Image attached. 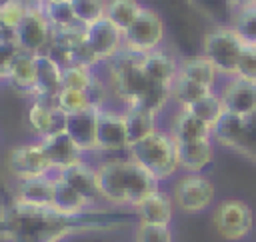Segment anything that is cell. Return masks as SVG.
Returning <instances> with one entry per match:
<instances>
[{
    "label": "cell",
    "instance_id": "obj_1",
    "mask_svg": "<svg viewBox=\"0 0 256 242\" xmlns=\"http://www.w3.org/2000/svg\"><path fill=\"white\" fill-rule=\"evenodd\" d=\"M108 220L96 216L62 214L54 208L14 202L0 214V232L10 242H60L62 238L94 228H106Z\"/></svg>",
    "mask_w": 256,
    "mask_h": 242
},
{
    "label": "cell",
    "instance_id": "obj_2",
    "mask_svg": "<svg viewBox=\"0 0 256 242\" xmlns=\"http://www.w3.org/2000/svg\"><path fill=\"white\" fill-rule=\"evenodd\" d=\"M102 200L116 206H138L158 190V180L132 158H108L96 166Z\"/></svg>",
    "mask_w": 256,
    "mask_h": 242
},
{
    "label": "cell",
    "instance_id": "obj_3",
    "mask_svg": "<svg viewBox=\"0 0 256 242\" xmlns=\"http://www.w3.org/2000/svg\"><path fill=\"white\" fill-rule=\"evenodd\" d=\"M128 158L152 174L158 182L170 178L178 168V144L170 132L156 130L154 134L128 146Z\"/></svg>",
    "mask_w": 256,
    "mask_h": 242
},
{
    "label": "cell",
    "instance_id": "obj_4",
    "mask_svg": "<svg viewBox=\"0 0 256 242\" xmlns=\"http://www.w3.org/2000/svg\"><path fill=\"white\" fill-rule=\"evenodd\" d=\"M246 44L238 38V34L228 26L214 28L204 36V56L216 66L218 74L234 76L236 66Z\"/></svg>",
    "mask_w": 256,
    "mask_h": 242
},
{
    "label": "cell",
    "instance_id": "obj_5",
    "mask_svg": "<svg viewBox=\"0 0 256 242\" xmlns=\"http://www.w3.org/2000/svg\"><path fill=\"white\" fill-rule=\"evenodd\" d=\"M122 38H124V50L134 54H148L160 48L164 40V22L156 10L142 8L140 16L122 34Z\"/></svg>",
    "mask_w": 256,
    "mask_h": 242
},
{
    "label": "cell",
    "instance_id": "obj_6",
    "mask_svg": "<svg viewBox=\"0 0 256 242\" xmlns=\"http://www.w3.org/2000/svg\"><path fill=\"white\" fill-rule=\"evenodd\" d=\"M172 200L182 212H202L214 202V184L200 172L184 174L174 184Z\"/></svg>",
    "mask_w": 256,
    "mask_h": 242
},
{
    "label": "cell",
    "instance_id": "obj_7",
    "mask_svg": "<svg viewBox=\"0 0 256 242\" xmlns=\"http://www.w3.org/2000/svg\"><path fill=\"white\" fill-rule=\"evenodd\" d=\"M52 26L46 20L42 6H32L28 8L24 20L20 22V26L14 30L16 42L20 46V50L30 52V54H42L46 52L50 40H52Z\"/></svg>",
    "mask_w": 256,
    "mask_h": 242
},
{
    "label": "cell",
    "instance_id": "obj_8",
    "mask_svg": "<svg viewBox=\"0 0 256 242\" xmlns=\"http://www.w3.org/2000/svg\"><path fill=\"white\" fill-rule=\"evenodd\" d=\"M214 224L222 238L242 240L244 236H248L254 224L252 208L242 200H224L214 212Z\"/></svg>",
    "mask_w": 256,
    "mask_h": 242
},
{
    "label": "cell",
    "instance_id": "obj_9",
    "mask_svg": "<svg viewBox=\"0 0 256 242\" xmlns=\"http://www.w3.org/2000/svg\"><path fill=\"white\" fill-rule=\"evenodd\" d=\"M8 170L18 178V182H22L30 178L48 176L52 166L40 142H36V144H24V146L12 148L8 154Z\"/></svg>",
    "mask_w": 256,
    "mask_h": 242
},
{
    "label": "cell",
    "instance_id": "obj_10",
    "mask_svg": "<svg viewBox=\"0 0 256 242\" xmlns=\"http://www.w3.org/2000/svg\"><path fill=\"white\" fill-rule=\"evenodd\" d=\"M218 94L224 102L226 112L230 114L250 118L256 112V82L252 80L230 76Z\"/></svg>",
    "mask_w": 256,
    "mask_h": 242
},
{
    "label": "cell",
    "instance_id": "obj_11",
    "mask_svg": "<svg viewBox=\"0 0 256 242\" xmlns=\"http://www.w3.org/2000/svg\"><path fill=\"white\" fill-rule=\"evenodd\" d=\"M96 144L102 152H120L128 150V134H126V120L124 114L112 112L108 108H102L98 112V124H96Z\"/></svg>",
    "mask_w": 256,
    "mask_h": 242
},
{
    "label": "cell",
    "instance_id": "obj_12",
    "mask_svg": "<svg viewBox=\"0 0 256 242\" xmlns=\"http://www.w3.org/2000/svg\"><path fill=\"white\" fill-rule=\"evenodd\" d=\"M84 40L92 48V52L98 56V60H112L122 48H124V38L122 32L110 24L106 18L90 24L84 28Z\"/></svg>",
    "mask_w": 256,
    "mask_h": 242
},
{
    "label": "cell",
    "instance_id": "obj_13",
    "mask_svg": "<svg viewBox=\"0 0 256 242\" xmlns=\"http://www.w3.org/2000/svg\"><path fill=\"white\" fill-rule=\"evenodd\" d=\"M212 136L216 138L218 144L232 148L240 154L246 152V148L254 142L252 134H250V126H248V118L244 116H236L230 112H224L222 118L212 126Z\"/></svg>",
    "mask_w": 256,
    "mask_h": 242
},
{
    "label": "cell",
    "instance_id": "obj_14",
    "mask_svg": "<svg viewBox=\"0 0 256 242\" xmlns=\"http://www.w3.org/2000/svg\"><path fill=\"white\" fill-rule=\"evenodd\" d=\"M40 146H42L52 170L60 172V170H64L72 164H78L82 160V150L74 144V140L66 132L40 138Z\"/></svg>",
    "mask_w": 256,
    "mask_h": 242
},
{
    "label": "cell",
    "instance_id": "obj_15",
    "mask_svg": "<svg viewBox=\"0 0 256 242\" xmlns=\"http://www.w3.org/2000/svg\"><path fill=\"white\" fill-rule=\"evenodd\" d=\"M100 108H88L78 114H70L66 118V134L74 140V144L82 152L98 150L96 144V124H98Z\"/></svg>",
    "mask_w": 256,
    "mask_h": 242
},
{
    "label": "cell",
    "instance_id": "obj_16",
    "mask_svg": "<svg viewBox=\"0 0 256 242\" xmlns=\"http://www.w3.org/2000/svg\"><path fill=\"white\" fill-rule=\"evenodd\" d=\"M58 176H60L68 186H72L80 196H84L90 204H94L96 200H102L100 188H98V174H96V168L90 166V164H86L84 160H80L78 164H72V166L60 170Z\"/></svg>",
    "mask_w": 256,
    "mask_h": 242
},
{
    "label": "cell",
    "instance_id": "obj_17",
    "mask_svg": "<svg viewBox=\"0 0 256 242\" xmlns=\"http://www.w3.org/2000/svg\"><path fill=\"white\" fill-rule=\"evenodd\" d=\"M142 68L144 72L156 82V84H162V86H172V82L176 80L178 76V68H180V62L166 50H152L148 54H142Z\"/></svg>",
    "mask_w": 256,
    "mask_h": 242
},
{
    "label": "cell",
    "instance_id": "obj_18",
    "mask_svg": "<svg viewBox=\"0 0 256 242\" xmlns=\"http://www.w3.org/2000/svg\"><path fill=\"white\" fill-rule=\"evenodd\" d=\"M62 72L64 68L54 62L48 54H36V80L34 94L36 96H58L62 90Z\"/></svg>",
    "mask_w": 256,
    "mask_h": 242
},
{
    "label": "cell",
    "instance_id": "obj_19",
    "mask_svg": "<svg viewBox=\"0 0 256 242\" xmlns=\"http://www.w3.org/2000/svg\"><path fill=\"white\" fill-rule=\"evenodd\" d=\"M66 118L68 116L60 108L46 106L38 100H34V104L30 106V112H28V120L40 138L66 132Z\"/></svg>",
    "mask_w": 256,
    "mask_h": 242
},
{
    "label": "cell",
    "instance_id": "obj_20",
    "mask_svg": "<svg viewBox=\"0 0 256 242\" xmlns=\"http://www.w3.org/2000/svg\"><path fill=\"white\" fill-rule=\"evenodd\" d=\"M178 144V162L180 168L188 172L204 170L214 158V144L212 138L192 140V142H176Z\"/></svg>",
    "mask_w": 256,
    "mask_h": 242
},
{
    "label": "cell",
    "instance_id": "obj_21",
    "mask_svg": "<svg viewBox=\"0 0 256 242\" xmlns=\"http://www.w3.org/2000/svg\"><path fill=\"white\" fill-rule=\"evenodd\" d=\"M170 134L176 142H192V140H202V138H212V126L196 118L190 110L178 108V112L172 118Z\"/></svg>",
    "mask_w": 256,
    "mask_h": 242
},
{
    "label": "cell",
    "instance_id": "obj_22",
    "mask_svg": "<svg viewBox=\"0 0 256 242\" xmlns=\"http://www.w3.org/2000/svg\"><path fill=\"white\" fill-rule=\"evenodd\" d=\"M136 212L140 222L168 226L172 220V198L166 192L156 190L136 206Z\"/></svg>",
    "mask_w": 256,
    "mask_h": 242
},
{
    "label": "cell",
    "instance_id": "obj_23",
    "mask_svg": "<svg viewBox=\"0 0 256 242\" xmlns=\"http://www.w3.org/2000/svg\"><path fill=\"white\" fill-rule=\"evenodd\" d=\"M52 196H54V178L52 176H40L18 182V202L30 204V206H44L52 208Z\"/></svg>",
    "mask_w": 256,
    "mask_h": 242
},
{
    "label": "cell",
    "instance_id": "obj_24",
    "mask_svg": "<svg viewBox=\"0 0 256 242\" xmlns=\"http://www.w3.org/2000/svg\"><path fill=\"white\" fill-rule=\"evenodd\" d=\"M6 80L22 90V92H32L34 94V80H36V54L24 52L20 50L18 56L14 58V62L8 68Z\"/></svg>",
    "mask_w": 256,
    "mask_h": 242
},
{
    "label": "cell",
    "instance_id": "obj_25",
    "mask_svg": "<svg viewBox=\"0 0 256 242\" xmlns=\"http://www.w3.org/2000/svg\"><path fill=\"white\" fill-rule=\"evenodd\" d=\"M90 202L80 196L72 186H68L60 176L54 178V196H52V208L62 212V214H70V216H78L84 214L88 210Z\"/></svg>",
    "mask_w": 256,
    "mask_h": 242
},
{
    "label": "cell",
    "instance_id": "obj_26",
    "mask_svg": "<svg viewBox=\"0 0 256 242\" xmlns=\"http://www.w3.org/2000/svg\"><path fill=\"white\" fill-rule=\"evenodd\" d=\"M156 116L150 110L144 108H136V106H126L124 112V120H126V134H128V142L134 144L150 134H154L156 128Z\"/></svg>",
    "mask_w": 256,
    "mask_h": 242
},
{
    "label": "cell",
    "instance_id": "obj_27",
    "mask_svg": "<svg viewBox=\"0 0 256 242\" xmlns=\"http://www.w3.org/2000/svg\"><path fill=\"white\" fill-rule=\"evenodd\" d=\"M178 74L192 80V82H198L202 86H208L214 90V84H216V78H218V70L216 66L204 56H190L186 60L180 62V68H178Z\"/></svg>",
    "mask_w": 256,
    "mask_h": 242
},
{
    "label": "cell",
    "instance_id": "obj_28",
    "mask_svg": "<svg viewBox=\"0 0 256 242\" xmlns=\"http://www.w3.org/2000/svg\"><path fill=\"white\" fill-rule=\"evenodd\" d=\"M142 4L138 0H106V12L104 18L114 24L122 34L132 26V22L140 16Z\"/></svg>",
    "mask_w": 256,
    "mask_h": 242
},
{
    "label": "cell",
    "instance_id": "obj_29",
    "mask_svg": "<svg viewBox=\"0 0 256 242\" xmlns=\"http://www.w3.org/2000/svg\"><path fill=\"white\" fill-rule=\"evenodd\" d=\"M210 92H212V88L202 86V84H198V82H192V80H188V78H184V76H180V74L176 76V80H174L172 86H170L172 100H176L180 108H188L190 104L198 102L200 98H204V96L210 94Z\"/></svg>",
    "mask_w": 256,
    "mask_h": 242
},
{
    "label": "cell",
    "instance_id": "obj_30",
    "mask_svg": "<svg viewBox=\"0 0 256 242\" xmlns=\"http://www.w3.org/2000/svg\"><path fill=\"white\" fill-rule=\"evenodd\" d=\"M186 110H190L196 118H200L202 122H206L208 126H214L220 118H222V114L226 112V108H224V102H222V98H220V94L218 92H210V94H206L204 98H200L198 102H194V104H190Z\"/></svg>",
    "mask_w": 256,
    "mask_h": 242
},
{
    "label": "cell",
    "instance_id": "obj_31",
    "mask_svg": "<svg viewBox=\"0 0 256 242\" xmlns=\"http://www.w3.org/2000/svg\"><path fill=\"white\" fill-rule=\"evenodd\" d=\"M230 28L238 34V38L244 44L256 46V4L234 10Z\"/></svg>",
    "mask_w": 256,
    "mask_h": 242
},
{
    "label": "cell",
    "instance_id": "obj_32",
    "mask_svg": "<svg viewBox=\"0 0 256 242\" xmlns=\"http://www.w3.org/2000/svg\"><path fill=\"white\" fill-rule=\"evenodd\" d=\"M42 12H44L46 20L50 22L52 30H64V28H70V26L78 24L70 0H66V2H44Z\"/></svg>",
    "mask_w": 256,
    "mask_h": 242
},
{
    "label": "cell",
    "instance_id": "obj_33",
    "mask_svg": "<svg viewBox=\"0 0 256 242\" xmlns=\"http://www.w3.org/2000/svg\"><path fill=\"white\" fill-rule=\"evenodd\" d=\"M74 8L76 22L80 26H90L104 18L106 12V0H70Z\"/></svg>",
    "mask_w": 256,
    "mask_h": 242
},
{
    "label": "cell",
    "instance_id": "obj_34",
    "mask_svg": "<svg viewBox=\"0 0 256 242\" xmlns=\"http://www.w3.org/2000/svg\"><path fill=\"white\" fill-rule=\"evenodd\" d=\"M58 108L70 116V114H78V112H84L90 106V100H88V94L84 90H70V88H62L60 94H58Z\"/></svg>",
    "mask_w": 256,
    "mask_h": 242
},
{
    "label": "cell",
    "instance_id": "obj_35",
    "mask_svg": "<svg viewBox=\"0 0 256 242\" xmlns=\"http://www.w3.org/2000/svg\"><path fill=\"white\" fill-rule=\"evenodd\" d=\"M94 74L92 68L88 66H80V64H72L66 66L62 72V88H70V90H88L90 82H92Z\"/></svg>",
    "mask_w": 256,
    "mask_h": 242
},
{
    "label": "cell",
    "instance_id": "obj_36",
    "mask_svg": "<svg viewBox=\"0 0 256 242\" xmlns=\"http://www.w3.org/2000/svg\"><path fill=\"white\" fill-rule=\"evenodd\" d=\"M28 12V6L20 0H6L0 4V28L16 30L20 22L24 20Z\"/></svg>",
    "mask_w": 256,
    "mask_h": 242
},
{
    "label": "cell",
    "instance_id": "obj_37",
    "mask_svg": "<svg viewBox=\"0 0 256 242\" xmlns=\"http://www.w3.org/2000/svg\"><path fill=\"white\" fill-rule=\"evenodd\" d=\"M18 52H20V46L16 42L14 32L6 34V28H0V80L6 78L8 68L18 56Z\"/></svg>",
    "mask_w": 256,
    "mask_h": 242
},
{
    "label": "cell",
    "instance_id": "obj_38",
    "mask_svg": "<svg viewBox=\"0 0 256 242\" xmlns=\"http://www.w3.org/2000/svg\"><path fill=\"white\" fill-rule=\"evenodd\" d=\"M136 242H172V232L162 224L140 222L136 230Z\"/></svg>",
    "mask_w": 256,
    "mask_h": 242
},
{
    "label": "cell",
    "instance_id": "obj_39",
    "mask_svg": "<svg viewBox=\"0 0 256 242\" xmlns=\"http://www.w3.org/2000/svg\"><path fill=\"white\" fill-rule=\"evenodd\" d=\"M234 76L256 82V46H248L246 44L242 48V54H240V60H238Z\"/></svg>",
    "mask_w": 256,
    "mask_h": 242
},
{
    "label": "cell",
    "instance_id": "obj_40",
    "mask_svg": "<svg viewBox=\"0 0 256 242\" xmlns=\"http://www.w3.org/2000/svg\"><path fill=\"white\" fill-rule=\"evenodd\" d=\"M86 94H88V100H90V106L92 108H104V102H106V88H104V82L100 80V78H92V82H90V86H88V90H86Z\"/></svg>",
    "mask_w": 256,
    "mask_h": 242
},
{
    "label": "cell",
    "instance_id": "obj_41",
    "mask_svg": "<svg viewBox=\"0 0 256 242\" xmlns=\"http://www.w3.org/2000/svg\"><path fill=\"white\" fill-rule=\"evenodd\" d=\"M230 4H232L234 10H238V8H246V6L256 4V0H230Z\"/></svg>",
    "mask_w": 256,
    "mask_h": 242
},
{
    "label": "cell",
    "instance_id": "obj_42",
    "mask_svg": "<svg viewBox=\"0 0 256 242\" xmlns=\"http://www.w3.org/2000/svg\"><path fill=\"white\" fill-rule=\"evenodd\" d=\"M244 156H246V158H250L252 162H256V140H254V142H252V144H250V146L246 148Z\"/></svg>",
    "mask_w": 256,
    "mask_h": 242
},
{
    "label": "cell",
    "instance_id": "obj_43",
    "mask_svg": "<svg viewBox=\"0 0 256 242\" xmlns=\"http://www.w3.org/2000/svg\"><path fill=\"white\" fill-rule=\"evenodd\" d=\"M248 126H250V134H252V140H256V112L248 118Z\"/></svg>",
    "mask_w": 256,
    "mask_h": 242
},
{
    "label": "cell",
    "instance_id": "obj_44",
    "mask_svg": "<svg viewBox=\"0 0 256 242\" xmlns=\"http://www.w3.org/2000/svg\"><path fill=\"white\" fill-rule=\"evenodd\" d=\"M20 2H24L28 8H32V6H42V4H44V0H20Z\"/></svg>",
    "mask_w": 256,
    "mask_h": 242
},
{
    "label": "cell",
    "instance_id": "obj_45",
    "mask_svg": "<svg viewBox=\"0 0 256 242\" xmlns=\"http://www.w3.org/2000/svg\"><path fill=\"white\" fill-rule=\"evenodd\" d=\"M44 2H66V0H44Z\"/></svg>",
    "mask_w": 256,
    "mask_h": 242
}]
</instances>
